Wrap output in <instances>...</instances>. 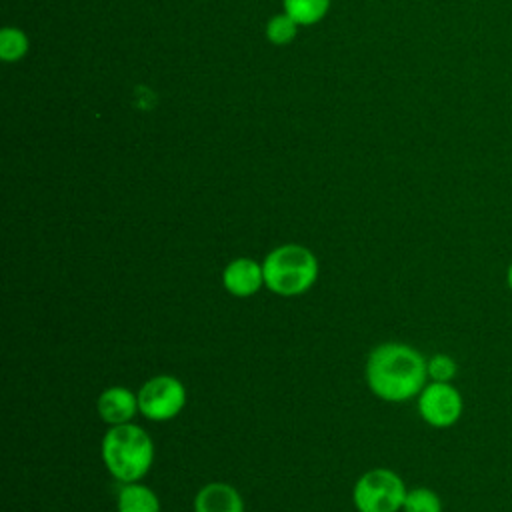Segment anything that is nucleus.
Instances as JSON below:
<instances>
[{
	"label": "nucleus",
	"instance_id": "1",
	"mask_svg": "<svg viewBox=\"0 0 512 512\" xmlns=\"http://www.w3.org/2000/svg\"><path fill=\"white\" fill-rule=\"evenodd\" d=\"M422 352L404 342H382L366 358V384L384 402H408L420 394L428 380Z\"/></svg>",
	"mask_w": 512,
	"mask_h": 512
},
{
	"label": "nucleus",
	"instance_id": "2",
	"mask_svg": "<svg viewBox=\"0 0 512 512\" xmlns=\"http://www.w3.org/2000/svg\"><path fill=\"white\" fill-rule=\"evenodd\" d=\"M154 442L138 424L108 426L100 442V454L106 470L120 484L140 482L154 464Z\"/></svg>",
	"mask_w": 512,
	"mask_h": 512
},
{
	"label": "nucleus",
	"instance_id": "3",
	"mask_svg": "<svg viewBox=\"0 0 512 512\" xmlns=\"http://www.w3.org/2000/svg\"><path fill=\"white\" fill-rule=\"evenodd\" d=\"M264 286L284 298L302 296L308 292L320 274L316 254L302 244H282L266 254L262 260Z\"/></svg>",
	"mask_w": 512,
	"mask_h": 512
},
{
	"label": "nucleus",
	"instance_id": "4",
	"mask_svg": "<svg viewBox=\"0 0 512 512\" xmlns=\"http://www.w3.org/2000/svg\"><path fill=\"white\" fill-rule=\"evenodd\" d=\"M406 492L400 474L390 468H372L356 480L352 502L358 512H400Z\"/></svg>",
	"mask_w": 512,
	"mask_h": 512
},
{
	"label": "nucleus",
	"instance_id": "5",
	"mask_svg": "<svg viewBox=\"0 0 512 512\" xmlns=\"http://www.w3.org/2000/svg\"><path fill=\"white\" fill-rule=\"evenodd\" d=\"M138 394V410L146 420L166 422L176 418L188 400L186 386L170 374H158L148 378Z\"/></svg>",
	"mask_w": 512,
	"mask_h": 512
},
{
	"label": "nucleus",
	"instance_id": "6",
	"mask_svg": "<svg viewBox=\"0 0 512 512\" xmlns=\"http://www.w3.org/2000/svg\"><path fill=\"white\" fill-rule=\"evenodd\" d=\"M416 408L428 426L442 430L454 426L460 420L464 412V400L452 382L430 380L416 396Z\"/></svg>",
	"mask_w": 512,
	"mask_h": 512
},
{
	"label": "nucleus",
	"instance_id": "7",
	"mask_svg": "<svg viewBox=\"0 0 512 512\" xmlns=\"http://www.w3.org/2000/svg\"><path fill=\"white\" fill-rule=\"evenodd\" d=\"M222 286L236 298H250L264 286L262 262L250 256L230 260L222 270Z\"/></svg>",
	"mask_w": 512,
	"mask_h": 512
},
{
	"label": "nucleus",
	"instance_id": "8",
	"mask_svg": "<svg viewBox=\"0 0 512 512\" xmlns=\"http://www.w3.org/2000/svg\"><path fill=\"white\" fill-rule=\"evenodd\" d=\"M96 412L108 426L128 424L136 414H140L138 394L126 386H108L96 400Z\"/></svg>",
	"mask_w": 512,
	"mask_h": 512
},
{
	"label": "nucleus",
	"instance_id": "9",
	"mask_svg": "<svg viewBox=\"0 0 512 512\" xmlns=\"http://www.w3.org/2000/svg\"><path fill=\"white\" fill-rule=\"evenodd\" d=\"M192 508L194 512H244V500L232 484L208 482L196 492Z\"/></svg>",
	"mask_w": 512,
	"mask_h": 512
},
{
	"label": "nucleus",
	"instance_id": "10",
	"mask_svg": "<svg viewBox=\"0 0 512 512\" xmlns=\"http://www.w3.org/2000/svg\"><path fill=\"white\" fill-rule=\"evenodd\" d=\"M118 512H162L158 494L140 482H126L120 486L116 496Z\"/></svg>",
	"mask_w": 512,
	"mask_h": 512
},
{
	"label": "nucleus",
	"instance_id": "11",
	"mask_svg": "<svg viewBox=\"0 0 512 512\" xmlns=\"http://www.w3.org/2000/svg\"><path fill=\"white\" fill-rule=\"evenodd\" d=\"M282 2H284V12L298 24L318 22L330 6V0H282Z\"/></svg>",
	"mask_w": 512,
	"mask_h": 512
},
{
	"label": "nucleus",
	"instance_id": "12",
	"mask_svg": "<svg viewBox=\"0 0 512 512\" xmlns=\"http://www.w3.org/2000/svg\"><path fill=\"white\" fill-rule=\"evenodd\" d=\"M402 512H442V500L432 488L416 486L406 492Z\"/></svg>",
	"mask_w": 512,
	"mask_h": 512
},
{
	"label": "nucleus",
	"instance_id": "13",
	"mask_svg": "<svg viewBox=\"0 0 512 512\" xmlns=\"http://www.w3.org/2000/svg\"><path fill=\"white\" fill-rule=\"evenodd\" d=\"M28 50V38L18 28H4L0 32V56L6 62H14L22 58Z\"/></svg>",
	"mask_w": 512,
	"mask_h": 512
},
{
	"label": "nucleus",
	"instance_id": "14",
	"mask_svg": "<svg viewBox=\"0 0 512 512\" xmlns=\"http://www.w3.org/2000/svg\"><path fill=\"white\" fill-rule=\"evenodd\" d=\"M426 368H428V378L432 382H452L456 372H458L456 360L450 354H444V352L432 354L426 360Z\"/></svg>",
	"mask_w": 512,
	"mask_h": 512
},
{
	"label": "nucleus",
	"instance_id": "15",
	"mask_svg": "<svg viewBox=\"0 0 512 512\" xmlns=\"http://www.w3.org/2000/svg\"><path fill=\"white\" fill-rule=\"evenodd\" d=\"M296 26L298 22H294L286 12L278 14L274 18L268 20L266 24V36L270 42L274 44H286L296 36Z\"/></svg>",
	"mask_w": 512,
	"mask_h": 512
},
{
	"label": "nucleus",
	"instance_id": "16",
	"mask_svg": "<svg viewBox=\"0 0 512 512\" xmlns=\"http://www.w3.org/2000/svg\"><path fill=\"white\" fill-rule=\"evenodd\" d=\"M506 284H508V288H510V292H512V262H510L508 268H506Z\"/></svg>",
	"mask_w": 512,
	"mask_h": 512
}]
</instances>
